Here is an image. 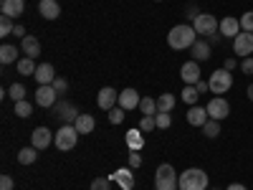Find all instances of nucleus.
<instances>
[{"label": "nucleus", "mask_w": 253, "mask_h": 190, "mask_svg": "<svg viewBox=\"0 0 253 190\" xmlns=\"http://www.w3.org/2000/svg\"><path fill=\"white\" fill-rule=\"evenodd\" d=\"M190 51H193V61H198V63L210 58V44H208V41H195Z\"/></svg>", "instance_id": "obj_21"}, {"label": "nucleus", "mask_w": 253, "mask_h": 190, "mask_svg": "<svg viewBox=\"0 0 253 190\" xmlns=\"http://www.w3.org/2000/svg\"><path fill=\"white\" fill-rule=\"evenodd\" d=\"M241 71L248 74V76H253V56H248V58L241 61Z\"/></svg>", "instance_id": "obj_41"}, {"label": "nucleus", "mask_w": 253, "mask_h": 190, "mask_svg": "<svg viewBox=\"0 0 253 190\" xmlns=\"http://www.w3.org/2000/svg\"><path fill=\"white\" fill-rule=\"evenodd\" d=\"M33 114V104L31 101H15V117H20V119H28Z\"/></svg>", "instance_id": "obj_31"}, {"label": "nucleus", "mask_w": 253, "mask_h": 190, "mask_svg": "<svg viewBox=\"0 0 253 190\" xmlns=\"http://www.w3.org/2000/svg\"><path fill=\"white\" fill-rule=\"evenodd\" d=\"M180 79L185 81V87H195V84L203 79L200 63H198V61H185L182 69H180Z\"/></svg>", "instance_id": "obj_7"}, {"label": "nucleus", "mask_w": 253, "mask_h": 190, "mask_svg": "<svg viewBox=\"0 0 253 190\" xmlns=\"http://www.w3.org/2000/svg\"><path fill=\"white\" fill-rule=\"evenodd\" d=\"M0 10H3V15H8V18H18L26 10V0H3V3H0Z\"/></svg>", "instance_id": "obj_16"}, {"label": "nucleus", "mask_w": 253, "mask_h": 190, "mask_svg": "<svg viewBox=\"0 0 253 190\" xmlns=\"http://www.w3.org/2000/svg\"><path fill=\"white\" fill-rule=\"evenodd\" d=\"M208 114H210V119H218V122H223L228 114H230V104H228V99H223V96H213L208 101Z\"/></svg>", "instance_id": "obj_6"}, {"label": "nucleus", "mask_w": 253, "mask_h": 190, "mask_svg": "<svg viewBox=\"0 0 253 190\" xmlns=\"http://www.w3.org/2000/svg\"><path fill=\"white\" fill-rule=\"evenodd\" d=\"M13 36H20V38H26V28L18 23V26H15V31H13Z\"/></svg>", "instance_id": "obj_47"}, {"label": "nucleus", "mask_w": 253, "mask_h": 190, "mask_svg": "<svg viewBox=\"0 0 253 190\" xmlns=\"http://www.w3.org/2000/svg\"><path fill=\"white\" fill-rule=\"evenodd\" d=\"M155 188L157 190H180L177 178H172V180H155Z\"/></svg>", "instance_id": "obj_38"}, {"label": "nucleus", "mask_w": 253, "mask_h": 190, "mask_svg": "<svg viewBox=\"0 0 253 190\" xmlns=\"http://www.w3.org/2000/svg\"><path fill=\"white\" fill-rule=\"evenodd\" d=\"M246 94H248V99H251V101H253V84H251V87H248V89H246Z\"/></svg>", "instance_id": "obj_50"}, {"label": "nucleus", "mask_w": 253, "mask_h": 190, "mask_svg": "<svg viewBox=\"0 0 253 190\" xmlns=\"http://www.w3.org/2000/svg\"><path fill=\"white\" fill-rule=\"evenodd\" d=\"M187 15H190V18H193V20H195V18H198L200 13H198V8H195V5H190V8H187Z\"/></svg>", "instance_id": "obj_48"}, {"label": "nucleus", "mask_w": 253, "mask_h": 190, "mask_svg": "<svg viewBox=\"0 0 253 190\" xmlns=\"http://www.w3.org/2000/svg\"><path fill=\"white\" fill-rule=\"evenodd\" d=\"M51 142H53V132L48 127H36L33 135H31V144L36 150H46V147H51Z\"/></svg>", "instance_id": "obj_11"}, {"label": "nucleus", "mask_w": 253, "mask_h": 190, "mask_svg": "<svg viewBox=\"0 0 253 190\" xmlns=\"http://www.w3.org/2000/svg\"><path fill=\"white\" fill-rule=\"evenodd\" d=\"M223 69H228V71H233V69H236V58H225V63H223Z\"/></svg>", "instance_id": "obj_46"}, {"label": "nucleus", "mask_w": 253, "mask_h": 190, "mask_svg": "<svg viewBox=\"0 0 253 190\" xmlns=\"http://www.w3.org/2000/svg\"><path fill=\"white\" fill-rule=\"evenodd\" d=\"M96 104H99V109H104V112L114 109L117 104H119V94H117V89H112V87L99 89V94H96Z\"/></svg>", "instance_id": "obj_10"}, {"label": "nucleus", "mask_w": 253, "mask_h": 190, "mask_svg": "<svg viewBox=\"0 0 253 190\" xmlns=\"http://www.w3.org/2000/svg\"><path fill=\"white\" fill-rule=\"evenodd\" d=\"M126 137V144H129V150H142V144H144V137H142V130H129L124 135Z\"/></svg>", "instance_id": "obj_25"}, {"label": "nucleus", "mask_w": 253, "mask_h": 190, "mask_svg": "<svg viewBox=\"0 0 253 190\" xmlns=\"http://www.w3.org/2000/svg\"><path fill=\"white\" fill-rule=\"evenodd\" d=\"M15 31V26H13V18H8V15H0V36H10Z\"/></svg>", "instance_id": "obj_34"}, {"label": "nucleus", "mask_w": 253, "mask_h": 190, "mask_svg": "<svg viewBox=\"0 0 253 190\" xmlns=\"http://www.w3.org/2000/svg\"><path fill=\"white\" fill-rule=\"evenodd\" d=\"M139 94L134 92V89H124V92H119V107L122 109H126V112H129V109H137L139 107Z\"/></svg>", "instance_id": "obj_17"}, {"label": "nucleus", "mask_w": 253, "mask_h": 190, "mask_svg": "<svg viewBox=\"0 0 253 190\" xmlns=\"http://www.w3.org/2000/svg\"><path fill=\"white\" fill-rule=\"evenodd\" d=\"M157 3H162V0H157Z\"/></svg>", "instance_id": "obj_51"}, {"label": "nucleus", "mask_w": 253, "mask_h": 190, "mask_svg": "<svg viewBox=\"0 0 253 190\" xmlns=\"http://www.w3.org/2000/svg\"><path fill=\"white\" fill-rule=\"evenodd\" d=\"M20 48H23L26 56L36 58V56H41V41H38L36 36H26L23 41H20Z\"/></svg>", "instance_id": "obj_19"}, {"label": "nucleus", "mask_w": 253, "mask_h": 190, "mask_svg": "<svg viewBox=\"0 0 253 190\" xmlns=\"http://www.w3.org/2000/svg\"><path fill=\"white\" fill-rule=\"evenodd\" d=\"M13 188H15V183H13L10 175H3V178H0V190H13Z\"/></svg>", "instance_id": "obj_44"}, {"label": "nucleus", "mask_w": 253, "mask_h": 190, "mask_svg": "<svg viewBox=\"0 0 253 190\" xmlns=\"http://www.w3.org/2000/svg\"><path fill=\"white\" fill-rule=\"evenodd\" d=\"M215 190H218V188H215Z\"/></svg>", "instance_id": "obj_52"}, {"label": "nucleus", "mask_w": 253, "mask_h": 190, "mask_svg": "<svg viewBox=\"0 0 253 190\" xmlns=\"http://www.w3.org/2000/svg\"><path fill=\"white\" fill-rule=\"evenodd\" d=\"M172 178H177V173H175V167H172L170 162H165V165H160V167H157L155 180H172Z\"/></svg>", "instance_id": "obj_29"}, {"label": "nucleus", "mask_w": 253, "mask_h": 190, "mask_svg": "<svg viewBox=\"0 0 253 190\" xmlns=\"http://www.w3.org/2000/svg\"><path fill=\"white\" fill-rule=\"evenodd\" d=\"M33 79L38 81V87H48V84L56 81V69L51 66V63H38V69H36Z\"/></svg>", "instance_id": "obj_13"}, {"label": "nucleus", "mask_w": 253, "mask_h": 190, "mask_svg": "<svg viewBox=\"0 0 253 190\" xmlns=\"http://www.w3.org/2000/svg\"><path fill=\"white\" fill-rule=\"evenodd\" d=\"M53 107H56V117H58L63 124H74V122L79 119V112H76V107H74L71 101H66V99L56 101Z\"/></svg>", "instance_id": "obj_9"}, {"label": "nucleus", "mask_w": 253, "mask_h": 190, "mask_svg": "<svg viewBox=\"0 0 253 190\" xmlns=\"http://www.w3.org/2000/svg\"><path fill=\"white\" fill-rule=\"evenodd\" d=\"M228 190H248V188L241 185V183H233V185H228Z\"/></svg>", "instance_id": "obj_49"}, {"label": "nucleus", "mask_w": 253, "mask_h": 190, "mask_svg": "<svg viewBox=\"0 0 253 190\" xmlns=\"http://www.w3.org/2000/svg\"><path fill=\"white\" fill-rule=\"evenodd\" d=\"M195 89L203 94V92H210V81H205V79H200L198 84H195Z\"/></svg>", "instance_id": "obj_45"}, {"label": "nucleus", "mask_w": 253, "mask_h": 190, "mask_svg": "<svg viewBox=\"0 0 253 190\" xmlns=\"http://www.w3.org/2000/svg\"><path fill=\"white\" fill-rule=\"evenodd\" d=\"M198 41V31L187 23H177L170 28L167 33V46L175 48V51H185V48H193V44Z\"/></svg>", "instance_id": "obj_1"}, {"label": "nucleus", "mask_w": 253, "mask_h": 190, "mask_svg": "<svg viewBox=\"0 0 253 190\" xmlns=\"http://www.w3.org/2000/svg\"><path fill=\"white\" fill-rule=\"evenodd\" d=\"M15 69H18V74H23V76H33L36 74V58H31V56H23L18 63H15Z\"/></svg>", "instance_id": "obj_23"}, {"label": "nucleus", "mask_w": 253, "mask_h": 190, "mask_svg": "<svg viewBox=\"0 0 253 190\" xmlns=\"http://www.w3.org/2000/svg\"><path fill=\"white\" fill-rule=\"evenodd\" d=\"M203 135L210 137V140H215V137L220 135V122H218V119H208V122L203 124Z\"/></svg>", "instance_id": "obj_30"}, {"label": "nucleus", "mask_w": 253, "mask_h": 190, "mask_svg": "<svg viewBox=\"0 0 253 190\" xmlns=\"http://www.w3.org/2000/svg\"><path fill=\"white\" fill-rule=\"evenodd\" d=\"M193 28L198 31V36H215L220 23H218V18L215 15H210V13H200L195 20H193Z\"/></svg>", "instance_id": "obj_5"}, {"label": "nucleus", "mask_w": 253, "mask_h": 190, "mask_svg": "<svg viewBox=\"0 0 253 190\" xmlns=\"http://www.w3.org/2000/svg\"><path fill=\"white\" fill-rule=\"evenodd\" d=\"M112 180H117L124 190H132L134 188V178H132V167H122V170H117L112 175Z\"/></svg>", "instance_id": "obj_20"}, {"label": "nucleus", "mask_w": 253, "mask_h": 190, "mask_svg": "<svg viewBox=\"0 0 253 190\" xmlns=\"http://www.w3.org/2000/svg\"><path fill=\"white\" fill-rule=\"evenodd\" d=\"M8 96L13 101H23L26 99V87H23V84H13V87L8 89Z\"/></svg>", "instance_id": "obj_33"}, {"label": "nucleus", "mask_w": 253, "mask_h": 190, "mask_svg": "<svg viewBox=\"0 0 253 190\" xmlns=\"http://www.w3.org/2000/svg\"><path fill=\"white\" fill-rule=\"evenodd\" d=\"M175 104H177L175 94H160L157 96V112H172Z\"/></svg>", "instance_id": "obj_27"}, {"label": "nucleus", "mask_w": 253, "mask_h": 190, "mask_svg": "<svg viewBox=\"0 0 253 190\" xmlns=\"http://www.w3.org/2000/svg\"><path fill=\"white\" fill-rule=\"evenodd\" d=\"M208 81H210V92H213L215 96H220L233 87V74H230L228 69H215Z\"/></svg>", "instance_id": "obj_4"}, {"label": "nucleus", "mask_w": 253, "mask_h": 190, "mask_svg": "<svg viewBox=\"0 0 253 190\" xmlns=\"http://www.w3.org/2000/svg\"><path fill=\"white\" fill-rule=\"evenodd\" d=\"M155 127H157V119H155V117H142V119H139V130H142V132H152Z\"/></svg>", "instance_id": "obj_39"}, {"label": "nucleus", "mask_w": 253, "mask_h": 190, "mask_svg": "<svg viewBox=\"0 0 253 190\" xmlns=\"http://www.w3.org/2000/svg\"><path fill=\"white\" fill-rule=\"evenodd\" d=\"M180 190H208V173L200 167H187V170L177 178Z\"/></svg>", "instance_id": "obj_2"}, {"label": "nucleus", "mask_w": 253, "mask_h": 190, "mask_svg": "<svg viewBox=\"0 0 253 190\" xmlns=\"http://www.w3.org/2000/svg\"><path fill=\"white\" fill-rule=\"evenodd\" d=\"M241 31H248V33H253V10H246L241 18Z\"/></svg>", "instance_id": "obj_36"}, {"label": "nucleus", "mask_w": 253, "mask_h": 190, "mask_svg": "<svg viewBox=\"0 0 253 190\" xmlns=\"http://www.w3.org/2000/svg\"><path fill=\"white\" fill-rule=\"evenodd\" d=\"M155 119H157V127H160V130H170V124H172L170 112H157V114H155Z\"/></svg>", "instance_id": "obj_35"}, {"label": "nucleus", "mask_w": 253, "mask_h": 190, "mask_svg": "<svg viewBox=\"0 0 253 190\" xmlns=\"http://www.w3.org/2000/svg\"><path fill=\"white\" fill-rule=\"evenodd\" d=\"M139 112H142L144 117H155V114H157V99L144 96V99L139 101Z\"/></svg>", "instance_id": "obj_28"}, {"label": "nucleus", "mask_w": 253, "mask_h": 190, "mask_svg": "<svg viewBox=\"0 0 253 190\" xmlns=\"http://www.w3.org/2000/svg\"><path fill=\"white\" fill-rule=\"evenodd\" d=\"M198 94H200V92H198L195 87H185L180 96H182V101H185V104H190V107H195V104H198Z\"/></svg>", "instance_id": "obj_32"}, {"label": "nucleus", "mask_w": 253, "mask_h": 190, "mask_svg": "<svg viewBox=\"0 0 253 190\" xmlns=\"http://www.w3.org/2000/svg\"><path fill=\"white\" fill-rule=\"evenodd\" d=\"M36 160H38V150H36L33 144H31V147H23V150L18 152V162H20V165H33Z\"/></svg>", "instance_id": "obj_26"}, {"label": "nucleus", "mask_w": 253, "mask_h": 190, "mask_svg": "<svg viewBox=\"0 0 253 190\" xmlns=\"http://www.w3.org/2000/svg\"><path fill=\"white\" fill-rule=\"evenodd\" d=\"M208 119H210V114H208L205 107H200V104H195V107H190V109H187V124L200 127V130H203V124H205Z\"/></svg>", "instance_id": "obj_14"}, {"label": "nucleus", "mask_w": 253, "mask_h": 190, "mask_svg": "<svg viewBox=\"0 0 253 190\" xmlns=\"http://www.w3.org/2000/svg\"><path fill=\"white\" fill-rule=\"evenodd\" d=\"M233 51H236L238 56H243V58L253 56V33L241 31V33L233 38Z\"/></svg>", "instance_id": "obj_8"}, {"label": "nucleus", "mask_w": 253, "mask_h": 190, "mask_svg": "<svg viewBox=\"0 0 253 190\" xmlns=\"http://www.w3.org/2000/svg\"><path fill=\"white\" fill-rule=\"evenodd\" d=\"M38 13L43 15L46 20H56L61 15V5L56 3V0H41V3H38Z\"/></svg>", "instance_id": "obj_18"}, {"label": "nucleus", "mask_w": 253, "mask_h": 190, "mask_svg": "<svg viewBox=\"0 0 253 190\" xmlns=\"http://www.w3.org/2000/svg\"><path fill=\"white\" fill-rule=\"evenodd\" d=\"M220 36H228V38H236L238 33H241V20L238 18H233V15H225L223 20H220Z\"/></svg>", "instance_id": "obj_15"}, {"label": "nucleus", "mask_w": 253, "mask_h": 190, "mask_svg": "<svg viewBox=\"0 0 253 190\" xmlns=\"http://www.w3.org/2000/svg\"><path fill=\"white\" fill-rule=\"evenodd\" d=\"M91 190H109V178H96L91 183Z\"/></svg>", "instance_id": "obj_42"}, {"label": "nucleus", "mask_w": 253, "mask_h": 190, "mask_svg": "<svg viewBox=\"0 0 253 190\" xmlns=\"http://www.w3.org/2000/svg\"><path fill=\"white\" fill-rule=\"evenodd\" d=\"M53 142H56V147H58L61 152H69V150H74L76 142H79V132H76V127H74V124H63L61 130L56 132Z\"/></svg>", "instance_id": "obj_3"}, {"label": "nucleus", "mask_w": 253, "mask_h": 190, "mask_svg": "<svg viewBox=\"0 0 253 190\" xmlns=\"http://www.w3.org/2000/svg\"><path fill=\"white\" fill-rule=\"evenodd\" d=\"M139 165H142V155L137 150H129V167L134 170V167H139Z\"/></svg>", "instance_id": "obj_43"}, {"label": "nucleus", "mask_w": 253, "mask_h": 190, "mask_svg": "<svg viewBox=\"0 0 253 190\" xmlns=\"http://www.w3.org/2000/svg\"><path fill=\"white\" fill-rule=\"evenodd\" d=\"M0 61H3L5 66H8V63H18L20 61L18 58V48L10 46V44H3V48H0Z\"/></svg>", "instance_id": "obj_24"}, {"label": "nucleus", "mask_w": 253, "mask_h": 190, "mask_svg": "<svg viewBox=\"0 0 253 190\" xmlns=\"http://www.w3.org/2000/svg\"><path fill=\"white\" fill-rule=\"evenodd\" d=\"M56 89L51 87V84H48V87H38L36 89V104H38V107H43V109H48V107H53V104H56Z\"/></svg>", "instance_id": "obj_12"}, {"label": "nucleus", "mask_w": 253, "mask_h": 190, "mask_svg": "<svg viewBox=\"0 0 253 190\" xmlns=\"http://www.w3.org/2000/svg\"><path fill=\"white\" fill-rule=\"evenodd\" d=\"M124 114H126V109H122L119 104H117L114 109H109V122H112V124H122V122H124Z\"/></svg>", "instance_id": "obj_37"}, {"label": "nucleus", "mask_w": 253, "mask_h": 190, "mask_svg": "<svg viewBox=\"0 0 253 190\" xmlns=\"http://www.w3.org/2000/svg\"><path fill=\"white\" fill-rule=\"evenodd\" d=\"M51 87L56 89V94L61 96V94H66V89H69V81L66 79H61V76H56V81L51 84Z\"/></svg>", "instance_id": "obj_40"}, {"label": "nucleus", "mask_w": 253, "mask_h": 190, "mask_svg": "<svg viewBox=\"0 0 253 190\" xmlns=\"http://www.w3.org/2000/svg\"><path fill=\"white\" fill-rule=\"evenodd\" d=\"M74 127H76L79 135H89V132H94V117L91 114H79V119L74 122Z\"/></svg>", "instance_id": "obj_22"}]
</instances>
